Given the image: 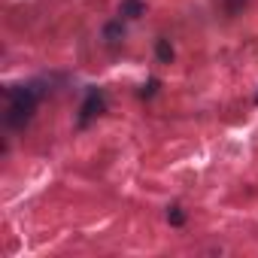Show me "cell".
<instances>
[{
	"label": "cell",
	"mask_w": 258,
	"mask_h": 258,
	"mask_svg": "<svg viewBox=\"0 0 258 258\" xmlns=\"http://www.w3.org/2000/svg\"><path fill=\"white\" fill-rule=\"evenodd\" d=\"M34 106H37V88H19V91H13V103H10L7 121L13 127H22L34 115Z\"/></svg>",
	"instance_id": "obj_1"
},
{
	"label": "cell",
	"mask_w": 258,
	"mask_h": 258,
	"mask_svg": "<svg viewBox=\"0 0 258 258\" xmlns=\"http://www.w3.org/2000/svg\"><path fill=\"white\" fill-rule=\"evenodd\" d=\"M97 112H103V94H100V91H91V94L85 97V103H82V115H79V121L85 124V121L94 118Z\"/></svg>",
	"instance_id": "obj_2"
},
{
	"label": "cell",
	"mask_w": 258,
	"mask_h": 258,
	"mask_svg": "<svg viewBox=\"0 0 258 258\" xmlns=\"http://www.w3.org/2000/svg\"><path fill=\"white\" fill-rule=\"evenodd\" d=\"M143 13H146L143 0H121V16L124 19H140Z\"/></svg>",
	"instance_id": "obj_3"
},
{
	"label": "cell",
	"mask_w": 258,
	"mask_h": 258,
	"mask_svg": "<svg viewBox=\"0 0 258 258\" xmlns=\"http://www.w3.org/2000/svg\"><path fill=\"white\" fill-rule=\"evenodd\" d=\"M155 52H158V61L170 64V58H173V49H170V43H167V40H158V43H155Z\"/></svg>",
	"instance_id": "obj_4"
},
{
	"label": "cell",
	"mask_w": 258,
	"mask_h": 258,
	"mask_svg": "<svg viewBox=\"0 0 258 258\" xmlns=\"http://www.w3.org/2000/svg\"><path fill=\"white\" fill-rule=\"evenodd\" d=\"M167 219H170V225H182V222H185V216H182V210H179V207H173V210L167 213Z\"/></svg>",
	"instance_id": "obj_5"
},
{
	"label": "cell",
	"mask_w": 258,
	"mask_h": 258,
	"mask_svg": "<svg viewBox=\"0 0 258 258\" xmlns=\"http://www.w3.org/2000/svg\"><path fill=\"white\" fill-rule=\"evenodd\" d=\"M106 37L115 40V37H118V25H109V28H106Z\"/></svg>",
	"instance_id": "obj_6"
},
{
	"label": "cell",
	"mask_w": 258,
	"mask_h": 258,
	"mask_svg": "<svg viewBox=\"0 0 258 258\" xmlns=\"http://www.w3.org/2000/svg\"><path fill=\"white\" fill-rule=\"evenodd\" d=\"M255 100H258V97H255Z\"/></svg>",
	"instance_id": "obj_7"
}]
</instances>
